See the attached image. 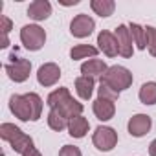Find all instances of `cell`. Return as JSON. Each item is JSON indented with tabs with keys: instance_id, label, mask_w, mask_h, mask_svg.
<instances>
[{
	"instance_id": "5",
	"label": "cell",
	"mask_w": 156,
	"mask_h": 156,
	"mask_svg": "<svg viewBox=\"0 0 156 156\" xmlns=\"http://www.w3.org/2000/svg\"><path fill=\"white\" fill-rule=\"evenodd\" d=\"M92 143L98 151L101 152H110L116 145H118V132L112 127L107 125H99L94 134H92Z\"/></svg>"
},
{
	"instance_id": "1",
	"label": "cell",
	"mask_w": 156,
	"mask_h": 156,
	"mask_svg": "<svg viewBox=\"0 0 156 156\" xmlns=\"http://www.w3.org/2000/svg\"><path fill=\"white\" fill-rule=\"evenodd\" d=\"M46 105L50 108L59 110L68 119H72L75 116H83V110H85L83 103L73 99L66 87H61V88H55L53 92H50V96L46 98Z\"/></svg>"
},
{
	"instance_id": "10",
	"label": "cell",
	"mask_w": 156,
	"mask_h": 156,
	"mask_svg": "<svg viewBox=\"0 0 156 156\" xmlns=\"http://www.w3.org/2000/svg\"><path fill=\"white\" fill-rule=\"evenodd\" d=\"M151 127H152V119H151V116H147V114H134V116L129 119V123H127V130H129V134H130L132 138H141V136H145V134L151 130Z\"/></svg>"
},
{
	"instance_id": "12",
	"label": "cell",
	"mask_w": 156,
	"mask_h": 156,
	"mask_svg": "<svg viewBox=\"0 0 156 156\" xmlns=\"http://www.w3.org/2000/svg\"><path fill=\"white\" fill-rule=\"evenodd\" d=\"M98 48L99 51H103L107 57H118L119 55V46H118V39L112 31L103 30L98 35Z\"/></svg>"
},
{
	"instance_id": "21",
	"label": "cell",
	"mask_w": 156,
	"mask_h": 156,
	"mask_svg": "<svg viewBox=\"0 0 156 156\" xmlns=\"http://www.w3.org/2000/svg\"><path fill=\"white\" fill-rule=\"evenodd\" d=\"M138 98L143 105H156V81H147L141 85Z\"/></svg>"
},
{
	"instance_id": "19",
	"label": "cell",
	"mask_w": 156,
	"mask_h": 156,
	"mask_svg": "<svg viewBox=\"0 0 156 156\" xmlns=\"http://www.w3.org/2000/svg\"><path fill=\"white\" fill-rule=\"evenodd\" d=\"M90 8L96 15H99L101 19H107L114 13L116 9V2L114 0H92L90 2Z\"/></svg>"
},
{
	"instance_id": "29",
	"label": "cell",
	"mask_w": 156,
	"mask_h": 156,
	"mask_svg": "<svg viewBox=\"0 0 156 156\" xmlns=\"http://www.w3.org/2000/svg\"><path fill=\"white\" fill-rule=\"evenodd\" d=\"M149 154L151 156H156V138L151 141V145H149Z\"/></svg>"
},
{
	"instance_id": "16",
	"label": "cell",
	"mask_w": 156,
	"mask_h": 156,
	"mask_svg": "<svg viewBox=\"0 0 156 156\" xmlns=\"http://www.w3.org/2000/svg\"><path fill=\"white\" fill-rule=\"evenodd\" d=\"M68 134L72 136V138H77V140H81V138H85L87 134H88V130H90V123H88V119L85 118V116H75V118H72L70 121H68Z\"/></svg>"
},
{
	"instance_id": "20",
	"label": "cell",
	"mask_w": 156,
	"mask_h": 156,
	"mask_svg": "<svg viewBox=\"0 0 156 156\" xmlns=\"http://www.w3.org/2000/svg\"><path fill=\"white\" fill-rule=\"evenodd\" d=\"M48 127L51 129V130H55V132H61V130H64V129H68V118H64L59 110H55V108H50V112H48Z\"/></svg>"
},
{
	"instance_id": "6",
	"label": "cell",
	"mask_w": 156,
	"mask_h": 156,
	"mask_svg": "<svg viewBox=\"0 0 156 156\" xmlns=\"http://www.w3.org/2000/svg\"><path fill=\"white\" fill-rule=\"evenodd\" d=\"M11 59H13V61L4 66L8 77H9L11 81H15V83H24V81H28V77H30V73H31V62H30L28 59H22V57H17V59H15V55H11Z\"/></svg>"
},
{
	"instance_id": "24",
	"label": "cell",
	"mask_w": 156,
	"mask_h": 156,
	"mask_svg": "<svg viewBox=\"0 0 156 156\" xmlns=\"http://www.w3.org/2000/svg\"><path fill=\"white\" fill-rule=\"evenodd\" d=\"M98 94H99V98H103V99H110V101H118V99H119V92H116L114 88H110V87L105 85V83H99Z\"/></svg>"
},
{
	"instance_id": "2",
	"label": "cell",
	"mask_w": 156,
	"mask_h": 156,
	"mask_svg": "<svg viewBox=\"0 0 156 156\" xmlns=\"http://www.w3.org/2000/svg\"><path fill=\"white\" fill-rule=\"evenodd\" d=\"M0 138L4 141H8L11 145V149L19 154H24L26 151H30L33 147V138L28 136L24 130H20L13 123H2L0 125Z\"/></svg>"
},
{
	"instance_id": "4",
	"label": "cell",
	"mask_w": 156,
	"mask_h": 156,
	"mask_svg": "<svg viewBox=\"0 0 156 156\" xmlns=\"http://www.w3.org/2000/svg\"><path fill=\"white\" fill-rule=\"evenodd\" d=\"M20 42L30 51H39L46 44V31L39 24H26L20 30Z\"/></svg>"
},
{
	"instance_id": "14",
	"label": "cell",
	"mask_w": 156,
	"mask_h": 156,
	"mask_svg": "<svg viewBox=\"0 0 156 156\" xmlns=\"http://www.w3.org/2000/svg\"><path fill=\"white\" fill-rule=\"evenodd\" d=\"M51 15V4L48 0H33V2L28 6V17L33 19L35 22L46 20Z\"/></svg>"
},
{
	"instance_id": "3",
	"label": "cell",
	"mask_w": 156,
	"mask_h": 156,
	"mask_svg": "<svg viewBox=\"0 0 156 156\" xmlns=\"http://www.w3.org/2000/svg\"><path fill=\"white\" fill-rule=\"evenodd\" d=\"M134 81V77H132V72L125 66H119V64H114V66H108V70L99 77V83H105L108 85L110 88H114L116 92H123L127 88H130Z\"/></svg>"
},
{
	"instance_id": "13",
	"label": "cell",
	"mask_w": 156,
	"mask_h": 156,
	"mask_svg": "<svg viewBox=\"0 0 156 156\" xmlns=\"http://www.w3.org/2000/svg\"><path fill=\"white\" fill-rule=\"evenodd\" d=\"M92 110H94V116L99 119V121H110L116 114V105L114 101L110 99H103V98H98L92 105Z\"/></svg>"
},
{
	"instance_id": "9",
	"label": "cell",
	"mask_w": 156,
	"mask_h": 156,
	"mask_svg": "<svg viewBox=\"0 0 156 156\" xmlns=\"http://www.w3.org/2000/svg\"><path fill=\"white\" fill-rule=\"evenodd\" d=\"M59 79H61V68H59V64H55V62H44V64L37 70V81H39V85L44 87V88L57 85Z\"/></svg>"
},
{
	"instance_id": "18",
	"label": "cell",
	"mask_w": 156,
	"mask_h": 156,
	"mask_svg": "<svg viewBox=\"0 0 156 156\" xmlns=\"http://www.w3.org/2000/svg\"><path fill=\"white\" fill-rule=\"evenodd\" d=\"M98 51H99V48H96V46H90V44H77V46H73L72 50H70V59L72 61H81V59H87L88 61V57H96L98 55Z\"/></svg>"
},
{
	"instance_id": "11",
	"label": "cell",
	"mask_w": 156,
	"mask_h": 156,
	"mask_svg": "<svg viewBox=\"0 0 156 156\" xmlns=\"http://www.w3.org/2000/svg\"><path fill=\"white\" fill-rule=\"evenodd\" d=\"M116 39H118V46H119V55L125 57V59H130L132 53H134V46H132V35H130V30L129 26L125 24H119L114 31Z\"/></svg>"
},
{
	"instance_id": "26",
	"label": "cell",
	"mask_w": 156,
	"mask_h": 156,
	"mask_svg": "<svg viewBox=\"0 0 156 156\" xmlns=\"http://www.w3.org/2000/svg\"><path fill=\"white\" fill-rule=\"evenodd\" d=\"M59 156H83V152L75 145H62L59 151Z\"/></svg>"
},
{
	"instance_id": "15",
	"label": "cell",
	"mask_w": 156,
	"mask_h": 156,
	"mask_svg": "<svg viewBox=\"0 0 156 156\" xmlns=\"http://www.w3.org/2000/svg\"><path fill=\"white\" fill-rule=\"evenodd\" d=\"M94 88H96V79L90 75H79L75 79V92L83 101H88L92 98Z\"/></svg>"
},
{
	"instance_id": "23",
	"label": "cell",
	"mask_w": 156,
	"mask_h": 156,
	"mask_svg": "<svg viewBox=\"0 0 156 156\" xmlns=\"http://www.w3.org/2000/svg\"><path fill=\"white\" fill-rule=\"evenodd\" d=\"M28 96V99H30V103H31V110H33V121H37V119H41V114H42V99H41V96L39 94H35V92H28L26 94Z\"/></svg>"
},
{
	"instance_id": "8",
	"label": "cell",
	"mask_w": 156,
	"mask_h": 156,
	"mask_svg": "<svg viewBox=\"0 0 156 156\" xmlns=\"http://www.w3.org/2000/svg\"><path fill=\"white\" fill-rule=\"evenodd\" d=\"M9 110L20 121H33L31 103H30V99H28L26 94H13L9 98Z\"/></svg>"
},
{
	"instance_id": "22",
	"label": "cell",
	"mask_w": 156,
	"mask_h": 156,
	"mask_svg": "<svg viewBox=\"0 0 156 156\" xmlns=\"http://www.w3.org/2000/svg\"><path fill=\"white\" fill-rule=\"evenodd\" d=\"M129 30H130V35H132V41L136 44L138 50H145L147 48V33H145V26H140L136 22H130L129 24Z\"/></svg>"
},
{
	"instance_id": "7",
	"label": "cell",
	"mask_w": 156,
	"mask_h": 156,
	"mask_svg": "<svg viewBox=\"0 0 156 156\" xmlns=\"http://www.w3.org/2000/svg\"><path fill=\"white\" fill-rule=\"evenodd\" d=\"M96 30V22L90 15L87 13H79L75 15L70 22V33L75 37V39H85V37H90Z\"/></svg>"
},
{
	"instance_id": "17",
	"label": "cell",
	"mask_w": 156,
	"mask_h": 156,
	"mask_svg": "<svg viewBox=\"0 0 156 156\" xmlns=\"http://www.w3.org/2000/svg\"><path fill=\"white\" fill-rule=\"evenodd\" d=\"M107 70H108V66L101 59H88V61H85L81 64V73L90 75V77H101Z\"/></svg>"
},
{
	"instance_id": "25",
	"label": "cell",
	"mask_w": 156,
	"mask_h": 156,
	"mask_svg": "<svg viewBox=\"0 0 156 156\" xmlns=\"http://www.w3.org/2000/svg\"><path fill=\"white\" fill-rule=\"evenodd\" d=\"M145 33H147V48H149V53L152 57H156V28L154 26H145Z\"/></svg>"
},
{
	"instance_id": "28",
	"label": "cell",
	"mask_w": 156,
	"mask_h": 156,
	"mask_svg": "<svg viewBox=\"0 0 156 156\" xmlns=\"http://www.w3.org/2000/svg\"><path fill=\"white\" fill-rule=\"evenodd\" d=\"M22 156H42V154H41V151H39L37 147H31V149H30V151H26Z\"/></svg>"
},
{
	"instance_id": "27",
	"label": "cell",
	"mask_w": 156,
	"mask_h": 156,
	"mask_svg": "<svg viewBox=\"0 0 156 156\" xmlns=\"http://www.w3.org/2000/svg\"><path fill=\"white\" fill-rule=\"evenodd\" d=\"M11 28H13V22H11L9 17H6V15L0 17V30H2V37H8L9 31H11Z\"/></svg>"
}]
</instances>
